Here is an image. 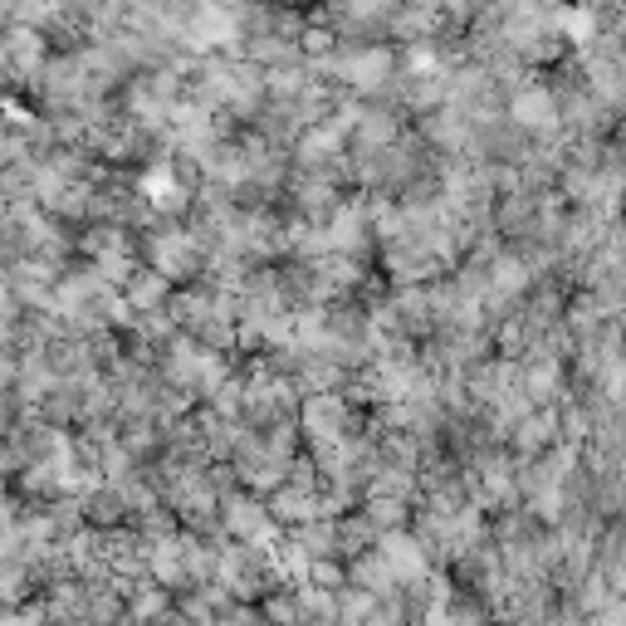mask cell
<instances>
[{
  "mask_svg": "<svg viewBox=\"0 0 626 626\" xmlns=\"http://www.w3.org/2000/svg\"><path fill=\"white\" fill-rule=\"evenodd\" d=\"M348 401L334 397V391H314L309 401H304V436L314 440V450H334L348 440Z\"/></svg>",
  "mask_w": 626,
  "mask_h": 626,
  "instance_id": "6da1fadb",
  "label": "cell"
},
{
  "mask_svg": "<svg viewBox=\"0 0 626 626\" xmlns=\"http://www.w3.org/2000/svg\"><path fill=\"white\" fill-rule=\"evenodd\" d=\"M226 529L240 538V544H250V548H269L279 538V519H275V509H265L260 499H236L230 495L226 499Z\"/></svg>",
  "mask_w": 626,
  "mask_h": 626,
  "instance_id": "7a4b0ae2",
  "label": "cell"
},
{
  "mask_svg": "<svg viewBox=\"0 0 626 626\" xmlns=\"http://www.w3.org/2000/svg\"><path fill=\"white\" fill-rule=\"evenodd\" d=\"M377 554H382L391 568H397L401 583H421L426 578V563H431V548H426V538H416L407 529H387L377 538Z\"/></svg>",
  "mask_w": 626,
  "mask_h": 626,
  "instance_id": "3957f363",
  "label": "cell"
},
{
  "mask_svg": "<svg viewBox=\"0 0 626 626\" xmlns=\"http://www.w3.org/2000/svg\"><path fill=\"white\" fill-rule=\"evenodd\" d=\"M152 269H162L167 279H181L196 269V240L181 236V230H167V236H152Z\"/></svg>",
  "mask_w": 626,
  "mask_h": 626,
  "instance_id": "277c9868",
  "label": "cell"
},
{
  "mask_svg": "<svg viewBox=\"0 0 626 626\" xmlns=\"http://www.w3.org/2000/svg\"><path fill=\"white\" fill-rule=\"evenodd\" d=\"M352 583L358 587H367L372 597H391L401 587V578H397V568L377 554V548H367V554H358L352 558Z\"/></svg>",
  "mask_w": 626,
  "mask_h": 626,
  "instance_id": "5b68a950",
  "label": "cell"
},
{
  "mask_svg": "<svg viewBox=\"0 0 626 626\" xmlns=\"http://www.w3.org/2000/svg\"><path fill=\"white\" fill-rule=\"evenodd\" d=\"M509 113H514V122H519V128L544 132V128H554V122H558V103H554V98H548L544 89H529V93L514 98Z\"/></svg>",
  "mask_w": 626,
  "mask_h": 626,
  "instance_id": "8992f818",
  "label": "cell"
},
{
  "mask_svg": "<svg viewBox=\"0 0 626 626\" xmlns=\"http://www.w3.org/2000/svg\"><path fill=\"white\" fill-rule=\"evenodd\" d=\"M142 196H147V206H157V211H181V206H187V187L171 177V167H152V171H147V177H142Z\"/></svg>",
  "mask_w": 626,
  "mask_h": 626,
  "instance_id": "52a82bcc",
  "label": "cell"
},
{
  "mask_svg": "<svg viewBox=\"0 0 626 626\" xmlns=\"http://www.w3.org/2000/svg\"><path fill=\"white\" fill-rule=\"evenodd\" d=\"M167 299V275L162 269H138V275L128 279V304L138 314H157V304Z\"/></svg>",
  "mask_w": 626,
  "mask_h": 626,
  "instance_id": "ba28073f",
  "label": "cell"
},
{
  "mask_svg": "<svg viewBox=\"0 0 626 626\" xmlns=\"http://www.w3.org/2000/svg\"><path fill=\"white\" fill-rule=\"evenodd\" d=\"M348 73H352V83H358V89H377L382 79H391V59L382 54V49H372V54L348 59Z\"/></svg>",
  "mask_w": 626,
  "mask_h": 626,
  "instance_id": "9c48e42d",
  "label": "cell"
},
{
  "mask_svg": "<svg viewBox=\"0 0 626 626\" xmlns=\"http://www.w3.org/2000/svg\"><path fill=\"white\" fill-rule=\"evenodd\" d=\"M128 612L138 622H157L167 612V593H162V583H142V587H128Z\"/></svg>",
  "mask_w": 626,
  "mask_h": 626,
  "instance_id": "30bf717a",
  "label": "cell"
},
{
  "mask_svg": "<svg viewBox=\"0 0 626 626\" xmlns=\"http://www.w3.org/2000/svg\"><path fill=\"white\" fill-rule=\"evenodd\" d=\"M524 387H529L534 401H544L548 391L558 387V367H554V362H534V367H529V382H524Z\"/></svg>",
  "mask_w": 626,
  "mask_h": 626,
  "instance_id": "8fae6325",
  "label": "cell"
},
{
  "mask_svg": "<svg viewBox=\"0 0 626 626\" xmlns=\"http://www.w3.org/2000/svg\"><path fill=\"white\" fill-rule=\"evenodd\" d=\"M524 446H544V440H554V416H529L519 431Z\"/></svg>",
  "mask_w": 626,
  "mask_h": 626,
  "instance_id": "7c38bea8",
  "label": "cell"
},
{
  "mask_svg": "<svg viewBox=\"0 0 626 626\" xmlns=\"http://www.w3.org/2000/svg\"><path fill=\"white\" fill-rule=\"evenodd\" d=\"M367 626H401V607L391 603V597H382V603L372 607V617H367Z\"/></svg>",
  "mask_w": 626,
  "mask_h": 626,
  "instance_id": "4fadbf2b",
  "label": "cell"
}]
</instances>
